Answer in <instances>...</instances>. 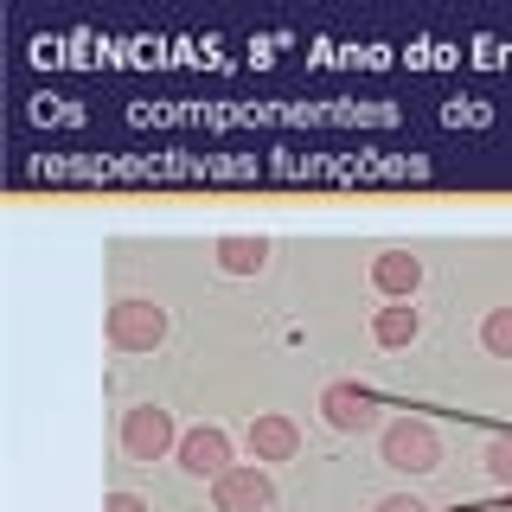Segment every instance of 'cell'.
I'll return each mask as SVG.
<instances>
[{"instance_id": "6da1fadb", "label": "cell", "mask_w": 512, "mask_h": 512, "mask_svg": "<svg viewBox=\"0 0 512 512\" xmlns=\"http://www.w3.org/2000/svg\"><path fill=\"white\" fill-rule=\"evenodd\" d=\"M378 461L384 468H397V474H436L442 468V436H436V423H423V416H397V423H384L378 429Z\"/></svg>"}, {"instance_id": "7a4b0ae2", "label": "cell", "mask_w": 512, "mask_h": 512, "mask_svg": "<svg viewBox=\"0 0 512 512\" xmlns=\"http://www.w3.org/2000/svg\"><path fill=\"white\" fill-rule=\"evenodd\" d=\"M167 308L160 301H148V295H122L116 308H109V320H103V333H109V352H154L160 340H167Z\"/></svg>"}, {"instance_id": "3957f363", "label": "cell", "mask_w": 512, "mask_h": 512, "mask_svg": "<svg viewBox=\"0 0 512 512\" xmlns=\"http://www.w3.org/2000/svg\"><path fill=\"white\" fill-rule=\"evenodd\" d=\"M180 436L186 429L173 423V410H160V404H135L122 416V455L128 461H167V455H180Z\"/></svg>"}, {"instance_id": "277c9868", "label": "cell", "mask_w": 512, "mask_h": 512, "mask_svg": "<svg viewBox=\"0 0 512 512\" xmlns=\"http://www.w3.org/2000/svg\"><path fill=\"white\" fill-rule=\"evenodd\" d=\"M320 416H327L340 436H365V429H384L378 423V391L359 378H333L327 391H320Z\"/></svg>"}, {"instance_id": "5b68a950", "label": "cell", "mask_w": 512, "mask_h": 512, "mask_svg": "<svg viewBox=\"0 0 512 512\" xmlns=\"http://www.w3.org/2000/svg\"><path fill=\"white\" fill-rule=\"evenodd\" d=\"M212 506L218 512H276V480L263 461H237L231 474L212 480Z\"/></svg>"}, {"instance_id": "8992f818", "label": "cell", "mask_w": 512, "mask_h": 512, "mask_svg": "<svg viewBox=\"0 0 512 512\" xmlns=\"http://www.w3.org/2000/svg\"><path fill=\"white\" fill-rule=\"evenodd\" d=\"M180 468L192 474V480H218V474H231L237 468V455H231V436H224L218 423H199V429H186L180 436Z\"/></svg>"}, {"instance_id": "52a82bcc", "label": "cell", "mask_w": 512, "mask_h": 512, "mask_svg": "<svg viewBox=\"0 0 512 512\" xmlns=\"http://www.w3.org/2000/svg\"><path fill=\"white\" fill-rule=\"evenodd\" d=\"M244 448H250V461H295L301 455V423L282 416V410H263V416H250Z\"/></svg>"}, {"instance_id": "ba28073f", "label": "cell", "mask_w": 512, "mask_h": 512, "mask_svg": "<svg viewBox=\"0 0 512 512\" xmlns=\"http://www.w3.org/2000/svg\"><path fill=\"white\" fill-rule=\"evenodd\" d=\"M372 288L384 301H416V288H423V256H410V250L372 256Z\"/></svg>"}, {"instance_id": "9c48e42d", "label": "cell", "mask_w": 512, "mask_h": 512, "mask_svg": "<svg viewBox=\"0 0 512 512\" xmlns=\"http://www.w3.org/2000/svg\"><path fill=\"white\" fill-rule=\"evenodd\" d=\"M212 256H218V269H224V276H263V269H269V237L224 231L218 244H212Z\"/></svg>"}, {"instance_id": "30bf717a", "label": "cell", "mask_w": 512, "mask_h": 512, "mask_svg": "<svg viewBox=\"0 0 512 512\" xmlns=\"http://www.w3.org/2000/svg\"><path fill=\"white\" fill-rule=\"evenodd\" d=\"M416 333H423V314H416L410 301H384V308L372 314V340H378L384 352H404V346H416Z\"/></svg>"}, {"instance_id": "8fae6325", "label": "cell", "mask_w": 512, "mask_h": 512, "mask_svg": "<svg viewBox=\"0 0 512 512\" xmlns=\"http://www.w3.org/2000/svg\"><path fill=\"white\" fill-rule=\"evenodd\" d=\"M480 352H487V359H512V308L480 314Z\"/></svg>"}, {"instance_id": "7c38bea8", "label": "cell", "mask_w": 512, "mask_h": 512, "mask_svg": "<svg viewBox=\"0 0 512 512\" xmlns=\"http://www.w3.org/2000/svg\"><path fill=\"white\" fill-rule=\"evenodd\" d=\"M487 480L512 493V429H500V436L487 442Z\"/></svg>"}, {"instance_id": "4fadbf2b", "label": "cell", "mask_w": 512, "mask_h": 512, "mask_svg": "<svg viewBox=\"0 0 512 512\" xmlns=\"http://www.w3.org/2000/svg\"><path fill=\"white\" fill-rule=\"evenodd\" d=\"M103 512H148V500L128 493V487H116V493H103Z\"/></svg>"}, {"instance_id": "5bb4252c", "label": "cell", "mask_w": 512, "mask_h": 512, "mask_svg": "<svg viewBox=\"0 0 512 512\" xmlns=\"http://www.w3.org/2000/svg\"><path fill=\"white\" fill-rule=\"evenodd\" d=\"M372 512H429V506L416 500V493H384V500H378Z\"/></svg>"}, {"instance_id": "9a60e30c", "label": "cell", "mask_w": 512, "mask_h": 512, "mask_svg": "<svg viewBox=\"0 0 512 512\" xmlns=\"http://www.w3.org/2000/svg\"><path fill=\"white\" fill-rule=\"evenodd\" d=\"M448 512H487V506H448Z\"/></svg>"}, {"instance_id": "2e32d148", "label": "cell", "mask_w": 512, "mask_h": 512, "mask_svg": "<svg viewBox=\"0 0 512 512\" xmlns=\"http://www.w3.org/2000/svg\"><path fill=\"white\" fill-rule=\"evenodd\" d=\"M493 512H512V493H506V500H500V506H493Z\"/></svg>"}]
</instances>
